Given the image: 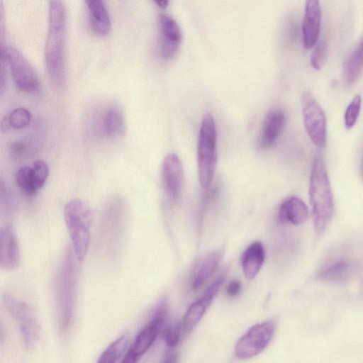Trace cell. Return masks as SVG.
<instances>
[{
  "instance_id": "cell-1",
  "label": "cell",
  "mask_w": 363,
  "mask_h": 363,
  "mask_svg": "<svg viewBox=\"0 0 363 363\" xmlns=\"http://www.w3.org/2000/svg\"><path fill=\"white\" fill-rule=\"evenodd\" d=\"M66 32L67 11L64 2L50 1L45 60L49 79L57 89L65 82Z\"/></svg>"
},
{
  "instance_id": "cell-2",
  "label": "cell",
  "mask_w": 363,
  "mask_h": 363,
  "mask_svg": "<svg viewBox=\"0 0 363 363\" xmlns=\"http://www.w3.org/2000/svg\"><path fill=\"white\" fill-rule=\"evenodd\" d=\"M314 228L318 235L325 230L334 213V200L323 158L317 155L313 161L309 186Z\"/></svg>"
},
{
  "instance_id": "cell-3",
  "label": "cell",
  "mask_w": 363,
  "mask_h": 363,
  "mask_svg": "<svg viewBox=\"0 0 363 363\" xmlns=\"http://www.w3.org/2000/svg\"><path fill=\"white\" fill-rule=\"evenodd\" d=\"M64 218L77 259H85L90 244V228L93 212L90 206L80 199L69 201L64 208Z\"/></svg>"
},
{
  "instance_id": "cell-4",
  "label": "cell",
  "mask_w": 363,
  "mask_h": 363,
  "mask_svg": "<svg viewBox=\"0 0 363 363\" xmlns=\"http://www.w3.org/2000/svg\"><path fill=\"white\" fill-rule=\"evenodd\" d=\"M217 126L214 117L206 113L202 118L198 136L197 163L199 180L203 189L213 180L217 163Z\"/></svg>"
},
{
  "instance_id": "cell-5",
  "label": "cell",
  "mask_w": 363,
  "mask_h": 363,
  "mask_svg": "<svg viewBox=\"0 0 363 363\" xmlns=\"http://www.w3.org/2000/svg\"><path fill=\"white\" fill-rule=\"evenodd\" d=\"M77 288L72 272L62 273L55 288V312L59 334L65 337L70 333L75 318Z\"/></svg>"
},
{
  "instance_id": "cell-6",
  "label": "cell",
  "mask_w": 363,
  "mask_h": 363,
  "mask_svg": "<svg viewBox=\"0 0 363 363\" xmlns=\"http://www.w3.org/2000/svg\"><path fill=\"white\" fill-rule=\"evenodd\" d=\"M9 313L18 324L24 347L32 350L36 345L40 336V326L36 314L27 303L9 294L3 298Z\"/></svg>"
},
{
  "instance_id": "cell-7",
  "label": "cell",
  "mask_w": 363,
  "mask_h": 363,
  "mask_svg": "<svg viewBox=\"0 0 363 363\" xmlns=\"http://www.w3.org/2000/svg\"><path fill=\"white\" fill-rule=\"evenodd\" d=\"M1 54L10 68L16 86L22 91L35 93L39 90L40 82L33 67L16 48H1Z\"/></svg>"
},
{
  "instance_id": "cell-8",
  "label": "cell",
  "mask_w": 363,
  "mask_h": 363,
  "mask_svg": "<svg viewBox=\"0 0 363 363\" xmlns=\"http://www.w3.org/2000/svg\"><path fill=\"white\" fill-rule=\"evenodd\" d=\"M301 105L306 131L317 147L324 148L327 143V122L324 111L309 92L303 94Z\"/></svg>"
},
{
  "instance_id": "cell-9",
  "label": "cell",
  "mask_w": 363,
  "mask_h": 363,
  "mask_svg": "<svg viewBox=\"0 0 363 363\" xmlns=\"http://www.w3.org/2000/svg\"><path fill=\"white\" fill-rule=\"evenodd\" d=\"M274 332V324L269 321L252 326L236 343L235 355L241 359L257 355L270 342Z\"/></svg>"
},
{
  "instance_id": "cell-10",
  "label": "cell",
  "mask_w": 363,
  "mask_h": 363,
  "mask_svg": "<svg viewBox=\"0 0 363 363\" xmlns=\"http://www.w3.org/2000/svg\"><path fill=\"white\" fill-rule=\"evenodd\" d=\"M167 313L166 301L157 306L152 319L141 329L128 349L138 359L152 346L157 337Z\"/></svg>"
},
{
  "instance_id": "cell-11",
  "label": "cell",
  "mask_w": 363,
  "mask_h": 363,
  "mask_svg": "<svg viewBox=\"0 0 363 363\" xmlns=\"http://www.w3.org/2000/svg\"><path fill=\"white\" fill-rule=\"evenodd\" d=\"M49 176V167L41 160L34 161L30 165H24L15 174L18 188L28 196H35L45 184Z\"/></svg>"
},
{
  "instance_id": "cell-12",
  "label": "cell",
  "mask_w": 363,
  "mask_h": 363,
  "mask_svg": "<svg viewBox=\"0 0 363 363\" xmlns=\"http://www.w3.org/2000/svg\"><path fill=\"white\" fill-rule=\"evenodd\" d=\"M160 30L159 50L162 58L174 57L180 46L182 34L176 20L169 14L160 13L158 16Z\"/></svg>"
},
{
  "instance_id": "cell-13",
  "label": "cell",
  "mask_w": 363,
  "mask_h": 363,
  "mask_svg": "<svg viewBox=\"0 0 363 363\" xmlns=\"http://www.w3.org/2000/svg\"><path fill=\"white\" fill-rule=\"evenodd\" d=\"M162 178L164 191L172 201H177L183 185V167L179 157L174 152L165 156L162 165Z\"/></svg>"
},
{
  "instance_id": "cell-14",
  "label": "cell",
  "mask_w": 363,
  "mask_h": 363,
  "mask_svg": "<svg viewBox=\"0 0 363 363\" xmlns=\"http://www.w3.org/2000/svg\"><path fill=\"white\" fill-rule=\"evenodd\" d=\"M225 277L217 278L203 294L202 296L194 302L186 311L182 323L184 333L191 332L200 321L206 309L211 305L218 290L223 285Z\"/></svg>"
},
{
  "instance_id": "cell-15",
  "label": "cell",
  "mask_w": 363,
  "mask_h": 363,
  "mask_svg": "<svg viewBox=\"0 0 363 363\" xmlns=\"http://www.w3.org/2000/svg\"><path fill=\"white\" fill-rule=\"evenodd\" d=\"M286 122L283 110L271 108L267 113L259 131L257 145L262 150L271 147L279 138Z\"/></svg>"
},
{
  "instance_id": "cell-16",
  "label": "cell",
  "mask_w": 363,
  "mask_h": 363,
  "mask_svg": "<svg viewBox=\"0 0 363 363\" xmlns=\"http://www.w3.org/2000/svg\"><path fill=\"white\" fill-rule=\"evenodd\" d=\"M20 263V249L16 233L10 225L0 230V267L5 270H13Z\"/></svg>"
},
{
  "instance_id": "cell-17",
  "label": "cell",
  "mask_w": 363,
  "mask_h": 363,
  "mask_svg": "<svg viewBox=\"0 0 363 363\" xmlns=\"http://www.w3.org/2000/svg\"><path fill=\"white\" fill-rule=\"evenodd\" d=\"M321 19L320 2L316 0L307 1L302 23L303 43L306 49H310L316 44L320 31Z\"/></svg>"
},
{
  "instance_id": "cell-18",
  "label": "cell",
  "mask_w": 363,
  "mask_h": 363,
  "mask_svg": "<svg viewBox=\"0 0 363 363\" xmlns=\"http://www.w3.org/2000/svg\"><path fill=\"white\" fill-rule=\"evenodd\" d=\"M308 218V210L305 203L298 197L286 199L279 209V220L283 223L300 225Z\"/></svg>"
},
{
  "instance_id": "cell-19",
  "label": "cell",
  "mask_w": 363,
  "mask_h": 363,
  "mask_svg": "<svg viewBox=\"0 0 363 363\" xmlns=\"http://www.w3.org/2000/svg\"><path fill=\"white\" fill-rule=\"evenodd\" d=\"M265 259V252L260 242L250 244L242 252L240 264L245 277L248 279H254L262 268Z\"/></svg>"
},
{
  "instance_id": "cell-20",
  "label": "cell",
  "mask_w": 363,
  "mask_h": 363,
  "mask_svg": "<svg viewBox=\"0 0 363 363\" xmlns=\"http://www.w3.org/2000/svg\"><path fill=\"white\" fill-rule=\"evenodd\" d=\"M222 251L216 250L204 257L195 267L191 276V288L200 289L216 271L222 257Z\"/></svg>"
},
{
  "instance_id": "cell-21",
  "label": "cell",
  "mask_w": 363,
  "mask_h": 363,
  "mask_svg": "<svg viewBox=\"0 0 363 363\" xmlns=\"http://www.w3.org/2000/svg\"><path fill=\"white\" fill-rule=\"evenodd\" d=\"M88 10L89 22L92 31L99 35H107L111 26L108 10L100 0L85 1Z\"/></svg>"
},
{
  "instance_id": "cell-22",
  "label": "cell",
  "mask_w": 363,
  "mask_h": 363,
  "mask_svg": "<svg viewBox=\"0 0 363 363\" xmlns=\"http://www.w3.org/2000/svg\"><path fill=\"white\" fill-rule=\"evenodd\" d=\"M352 272V267L348 261L339 259L320 269L317 278L328 283L343 284L350 280Z\"/></svg>"
},
{
  "instance_id": "cell-23",
  "label": "cell",
  "mask_w": 363,
  "mask_h": 363,
  "mask_svg": "<svg viewBox=\"0 0 363 363\" xmlns=\"http://www.w3.org/2000/svg\"><path fill=\"white\" fill-rule=\"evenodd\" d=\"M363 69V38L348 56L343 67V78L347 85L354 84Z\"/></svg>"
},
{
  "instance_id": "cell-24",
  "label": "cell",
  "mask_w": 363,
  "mask_h": 363,
  "mask_svg": "<svg viewBox=\"0 0 363 363\" xmlns=\"http://www.w3.org/2000/svg\"><path fill=\"white\" fill-rule=\"evenodd\" d=\"M123 128V117L121 111L116 107L108 108L102 118L101 129L105 136L115 138Z\"/></svg>"
},
{
  "instance_id": "cell-25",
  "label": "cell",
  "mask_w": 363,
  "mask_h": 363,
  "mask_svg": "<svg viewBox=\"0 0 363 363\" xmlns=\"http://www.w3.org/2000/svg\"><path fill=\"white\" fill-rule=\"evenodd\" d=\"M128 344L126 336L113 340L99 356L96 363H116L124 354Z\"/></svg>"
},
{
  "instance_id": "cell-26",
  "label": "cell",
  "mask_w": 363,
  "mask_h": 363,
  "mask_svg": "<svg viewBox=\"0 0 363 363\" xmlns=\"http://www.w3.org/2000/svg\"><path fill=\"white\" fill-rule=\"evenodd\" d=\"M10 127L13 129H21L26 127L31 118L30 111L22 107L13 109L6 116Z\"/></svg>"
},
{
  "instance_id": "cell-27",
  "label": "cell",
  "mask_w": 363,
  "mask_h": 363,
  "mask_svg": "<svg viewBox=\"0 0 363 363\" xmlns=\"http://www.w3.org/2000/svg\"><path fill=\"white\" fill-rule=\"evenodd\" d=\"M362 105V98L360 95L355 96L347 106L345 116V125L347 129L352 128L356 123Z\"/></svg>"
},
{
  "instance_id": "cell-28",
  "label": "cell",
  "mask_w": 363,
  "mask_h": 363,
  "mask_svg": "<svg viewBox=\"0 0 363 363\" xmlns=\"http://www.w3.org/2000/svg\"><path fill=\"white\" fill-rule=\"evenodd\" d=\"M328 44L325 40L318 43L311 57V66L315 69H320L323 67L326 58Z\"/></svg>"
},
{
  "instance_id": "cell-29",
  "label": "cell",
  "mask_w": 363,
  "mask_h": 363,
  "mask_svg": "<svg viewBox=\"0 0 363 363\" xmlns=\"http://www.w3.org/2000/svg\"><path fill=\"white\" fill-rule=\"evenodd\" d=\"M182 325L180 323L170 325L165 332L164 337L166 344L169 347H175L180 338Z\"/></svg>"
},
{
  "instance_id": "cell-30",
  "label": "cell",
  "mask_w": 363,
  "mask_h": 363,
  "mask_svg": "<svg viewBox=\"0 0 363 363\" xmlns=\"http://www.w3.org/2000/svg\"><path fill=\"white\" fill-rule=\"evenodd\" d=\"M27 145L23 141L18 140L10 145L9 150L13 157H21L26 152Z\"/></svg>"
},
{
  "instance_id": "cell-31",
  "label": "cell",
  "mask_w": 363,
  "mask_h": 363,
  "mask_svg": "<svg viewBox=\"0 0 363 363\" xmlns=\"http://www.w3.org/2000/svg\"><path fill=\"white\" fill-rule=\"evenodd\" d=\"M240 283L237 280H234L228 284L227 287V293L230 296H235L240 293Z\"/></svg>"
},
{
  "instance_id": "cell-32",
  "label": "cell",
  "mask_w": 363,
  "mask_h": 363,
  "mask_svg": "<svg viewBox=\"0 0 363 363\" xmlns=\"http://www.w3.org/2000/svg\"><path fill=\"white\" fill-rule=\"evenodd\" d=\"M138 358L131 353L128 350L120 363H137Z\"/></svg>"
},
{
  "instance_id": "cell-33",
  "label": "cell",
  "mask_w": 363,
  "mask_h": 363,
  "mask_svg": "<svg viewBox=\"0 0 363 363\" xmlns=\"http://www.w3.org/2000/svg\"><path fill=\"white\" fill-rule=\"evenodd\" d=\"M177 355L175 353L168 354L164 359L162 363H177Z\"/></svg>"
},
{
  "instance_id": "cell-34",
  "label": "cell",
  "mask_w": 363,
  "mask_h": 363,
  "mask_svg": "<svg viewBox=\"0 0 363 363\" xmlns=\"http://www.w3.org/2000/svg\"><path fill=\"white\" fill-rule=\"evenodd\" d=\"M155 3L161 8H166L169 4V1L167 0H157Z\"/></svg>"
},
{
  "instance_id": "cell-35",
  "label": "cell",
  "mask_w": 363,
  "mask_h": 363,
  "mask_svg": "<svg viewBox=\"0 0 363 363\" xmlns=\"http://www.w3.org/2000/svg\"><path fill=\"white\" fill-rule=\"evenodd\" d=\"M362 173H363V160H362Z\"/></svg>"
}]
</instances>
